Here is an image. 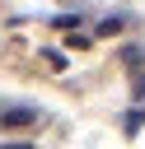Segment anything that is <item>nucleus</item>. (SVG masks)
I'll return each mask as SVG.
<instances>
[{
	"label": "nucleus",
	"instance_id": "obj_1",
	"mask_svg": "<svg viewBox=\"0 0 145 149\" xmlns=\"http://www.w3.org/2000/svg\"><path fill=\"white\" fill-rule=\"evenodd\" d=\"M0 116H5V126H33L42 112H37V107H28V102H14V107H5Z\"/></svg>",
	"mask_w": 145,
	"mask_h": 149
},
{
	"label": "nucleus",
	"instance_id": "obj_2",
	"mask_svg": "<svg viewBox=\"0 0 145 149\" xmlns=\"http://www.w3.org/2000/svg\"><path fill=\"white\" fill-rule=\"evenodd\" d=\"M122 28H126L122 14H103V19H98V37H112V33H122Z\"/></svg>",
	"mask_w": 145,
	"mask_h": 149
},
{
	"label": "nucleus",
	"instance_id": "obj_3",
	"mask_svg": "<svg viewBox=\"0 0 145 149\" xmlns=\"http://www.w3.org/2000/svg\"><path fill=\"white\" fill-rule=\"evenodd\" d=\"M140 126H145V107H131L126 112V135H136Z\"/></svg>",
	"mask_w": 145,
	"mask_h": 149
},
{
	"label": "nucleus",
	"instance_id": "obj_4",
	"mask_svg": "<svg viewBox=\"0 0 145 149\" xmlns=\"http://www.w3.org/2000/svg\"><path fill=\"white\" fill-rule=\"evenodd\" d=\"M51 23H56V28H80V14H56Z\"/></svg>",
	"mask_w": 145,
	"mask_h": 149
},
{
	"label": "nucleus",
	"instance_id": "obj_5",
	"mask_svg": "<svg viewBox=\"0 0 145 149\" xmlns=\"http://www.w3.org/2000/svg\"><path fill=\"white\" fill-rule=\"evenodd\" d=\"M131 93H136V98H145V74H136V79H131Z\"/></svg>",
	"mask_w": 145,
	"mask_h": 149
}]
</instances>
